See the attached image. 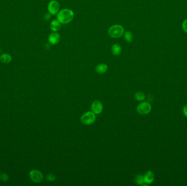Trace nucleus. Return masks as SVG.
<instances>
[{
  "mask_svg": "<svg viewBox=\"0 0 187 186\" xmlns=\"http://www.w3.org/2000/svg\"><path fill=\"white\" fill-rule=\"evenodd\" d=\"M73 18L74 13L70 9H63L57 13V20L62 24H69L73 20Z\"/></svg>",
  "mask_w": 187,
  "mask_h": 186,
  "instance_id": "1",
  "label": "nucleus"
},
{
  "mask_svg": "<svg viewBox=\"0 0 187 186\" xmlns=\"http://www.w3.org/2000/svg\"><path fill=\"white\" fill-rule=\"evenodd\" d=\"M124 33V29L120 25H114L109 30V36L113 38H118L122 36Z\"/></svg>",
  "mask_w": 187,
  "mask_h": 186,
  "instance_id": "2",
  "label": "nucleus"
},
{
  "mask_svg": "<svg viewBox=\"0 0 187 186\" xmlns=\"http://www.w3.org/2000/svg\"><path fill=\"white\" fill-rule=\"evenodd\" d=\"M96 114L93 111H88L83 114L81 117V121L85 125H90L94 124L96 120Z\"/></svg>",
  "mask_w": 187,
  "mask_h": 186,
  "instance_id": "3",
  "label": "nucleus"
},
{
  "mask_svg": "<svg viewBox=\"0 0 187 186\" xmlns=\"http://www.w3.org/2000/svg\"><path fill=\"white\" fill-rule=\"evenodd\" d=\"M137 112L142 115L149 114L152 110L151 104L148 102H143L139 104L137 107Z\"/></svg>",
  "mask_w": 187,
  "mask_h": 186,
  "instance_id": "4",
  "label": "nucleus"
},
{
  "mask_svg": "<svg viewBox=\"0 0 187 186\" xmlns=\"http://www.w3.org/2000/svg\"><path fill=\"white\" fill-rule=\"evenodd\" d=\"M29 177L31 181L34 183H41L43 180V175L40 171L36 169L32 170L29 173Z\"/></svg>",
  "mask_w": 187,
  "mask_h": 186,
  "instance_id": "5",
  "label": "nucleus"
},
{
  "mask_svg": "<svg viewBox=\"0 0 187 186\" xmlns=\"http://www.w3.org/2000/svg\"><path fill=\"white\" fill-rule=\"evenodd\" d=\"M60 9L59 2L55 0L51 1L48 5V10L51 15H55L58 13Z\"/></svg>",
  "mask_w": 187,
  "mask_h": 186,
  "instance_id": "6",
  "label": "nucleus"
},
{
  "mask_svg": "<svg viewBox=\"0 0 187 186\" xmlns=\"http://www.w3.org/2000/svg\"><path fill=\"white\" fill-rule=\"evenodd\" d=\"M91 110L94 114H100L103 110V105L102 103L99 100H95L91 106Z\"/></svg>",
  "mask_w": 187,
  "mask_h": 186,
  "instance_id": "7",
  "label": "nucleus"
},
{
  "mask_svg": "<svg viewBox=\"0 0 187 186\" xmlns=\"http://www.w3.org/2000/svg\"><path fill=\"white\" fill-rule=\"evenodd\" d=\"M60 36L57 32H54L49 35L48 37V41L52 45H56L60 41Z\"/></svg>",
  "mask_w": 187,
  "mask_h": 186,
  "instance_id": "8",
  "label": "nucleus"
},
{
  "mask_svg": "<svg viewBox=\"0 0 187 186\" xmlns=\"http://www.w3.org/2000/svg\"><path fill=\"white\" fill-rule=\"evenodd\" d=\"M145 183L147 185L151 184L154 180V175L151 171H148L143 175Z\"/></svg>",
  "mask_w": 187,
  "mask_h": 186,
  "instance_id": "9",
  "label": "nucleus"
},
{
  "mask_svg": "<svg viewBox=\"0 0 187 186\" xmlns=\"http://www.w3.org/2000/svg\"><path fill=\"white\" fill-rule=\"evenodd\" d=\"M108 66L104 63H100L95 68L96 72L99 74H104L107 71Z\"/></svg>",
  "mask_w": 187,
  "mask_h": 186,
  "instance_id": "10",
  "label": "nucleus"
},
{
  "mask_svg": "<svg viewBox=\"0 0 187 186\" xmlns=\"http://www.w3.org/2000/svg\"><path fill=\"white\" fill-rule=\"evenodd\" d=\"M49 27L52 31L57 32L60 29L61 23L57 20H54L51 22Z\"/></svg>",
  "mask_w": 187,
  "mask_h": 186,
  "instance_id": "11",
  "label": "nucleus"
},
{
  "mask_svg": "<svg viewBox=\"0 0 187 186\" xmlns=\"http://www.w3.org/2000/svg\"><path fill=\"white\" fill-rule=\"evenodd\" d=\"M111 51L114 55L118 56L121 54V47L118 44H114L112 47Z\"/></svg>",
  "mask_w": 187,
  "mask_h": 186,
  "instance_id": "12",
  "label": "nucleus"
},
{
  "mask_svg": "<svg viewBox=\"0 0 187 186\" xmlns=\"http://www.w3.org/2000/svg\"><path fill=\"white\" fill-rule=\"evenodd\" d=\"M12 57L10 54L5 53L1 55L0 61L3 63H9L12 61Z\"/></svg>",
  "mask_w": 187,
  "mask_h": 186,
  "instance_id": "13",
  "label": "nucleus"
},
{
  "mask_svg": "<svg viewBox=\"0 0 187 186\" xmlns=\"http://www.w3.org/2000/svg\"><path fill=\"white\" fill-rule=\"evenodd\" d=\"M134 97H135V99L139 102H142V101L144 100L145 98V93L142 92H141V91H139V92H137L136 93H135Z\"/></svg>",
  "mask_w": 187,
  "mask_h": 186,
  "instance_id": "14",
  "label": "nucleus"
},
{
  "mask_svg": "<svg viewBox=\"0 0 187 186\" xmlns=\"http://www.w3.org/2000/svg\"><path fill=\"white\" fill-rule=\"evenodd\" d=\"M124 38L126 41L130 43L133 41L134 35L130 31H126L124 33Z\"/></svg>",
  "mask_w": 187,
  "mask_h": 186,
  "instance_id": "15",
  "label": "nucleus"
},
{
  "mask_svg": "<svg viewBox=\"0 0 187 186\" xmlns=\"http://www.w3.org/2000/svg\"><path fill=\"white\" fill-rule=\"evenodd\" d=\"M135 182L139 185H143L145 183L143 176L142 175H138L135 177Z\"/></svg>",
  "mask_w": 187,
  "mask_h": 186,
  "instance_id": "16",
  "label": "nucleus"
},
{
  "mask_svg": "<svg viewBox=\"0 0 187 186\" xmlns=\"http://www.w3.org/2000/svg\"><path fill=\"white\" fill-rule=\"evenodd\" d=\"M46 179H47L48 181L53 182V181L55 180L56 176H55V175L54 174H53V173H49L46 176Z\"/></svg>",
  "mask_w": 187,
  "mask_h": 186,
  "instance_id": "17",
  "label": "nucleus"
},
{
  "mask_svg": "<svg viewBox=\"0 0 187 186\" xmlns=\"http://www.w3.org/2000/svg\"><path fill=\"white\" fill-rule=\"evenodd\" d=\"M0 179L2 181L6 182L9 180V176L5 173H3L0 175Z\"/></svg>",
  "mask_w": 187,
  "mask_h": 186,
  "instance_id": "18",
  "label": "nucleus"
},
{
  "mask_svg": "<svg viewBox=\"0 0 187 186\" xmlns=\"http://www.w3.org/2000/svg\"><path fill=\"white\" fill-rule=\"evenodd\" d=\"M182 26L183 31L187 33V19L183 22Z\"/></svg>",
  "mask_w": 187,
  "mask_h": 186,
  "instance_id": "19",
  "label": "nucleus"
},
{
  "mask_svg": "<svg viewBox=\"0 0 187 186\" xmlns=\"http://www.w3.org/2000/svg\"><path fill=\"white\" fill-rule=\"evenodd\" d=\"M51 14L49 13H46L44 14V16H43V18L45 20L48 21L49 20L51 19Z\"/></svg>",
  "mask_w": 187,
  "mask_h": 186,
  "instance_id": "20",
  "label": "nucleus"
},
{
  "mask_svg": "<svg viewBox=\"0 0 187 186\" xmlns=\"http://www.w3.org/2000/svg\"><path fill=\"white\" fill-rule=\"evenodd\" d=\"M183 114L184 115V116L187 117V104L183 107Z\"/></svg>",
  "mask_w": 187,
  "mask_h": 186,
  "instance_id": "21",
  "label": "nucleus"
}]
</instances>
